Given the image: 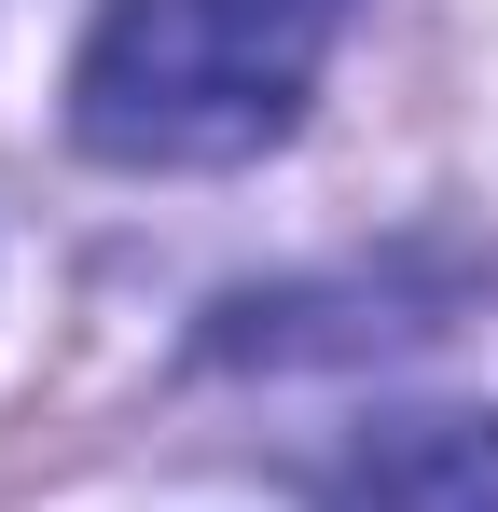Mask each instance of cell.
<instances>
[{
	"label": "cell",
	"mask_w": 498,
	"mask_h": 512,
	"mask_svg": "<svg viewBox=\"0 0 498 512\" xmlns=\"http://www.w3.org/2000/svg\"><path fill=\"white\" fill-rule=\"evenodd\" d=\"M319 512H498V416H388L332 457Z\"/></svg>",
	"instance_id": "obj_2"
},
{
	"label": "cell",
	"mask_w": 498,
	"mask_h": 512,
	"mask_svg": "<svg viewBox=\"0 0 498 512\" xmlns=\"http://www.w3.org/2000/svg\"><path fill=\"white\" fill-rule=\"evenodd\" d=\"M360 0H97L70 139L97 167H249L319 97Z\"/></svg>",
	"instance_id": "obj_1"
}]
</instances>
